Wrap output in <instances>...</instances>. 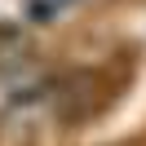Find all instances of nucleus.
I'll use <instances>...</instances> for the list:
<instances>
[{
  "instance_id": "nucleus-1",
  "label": "nucleus",
  "mask_w": 146,
  "mask_h": 146,
  "mask_svg": "<svg viewBox=\"0 0 146 146\" xmlns=\"http://www.w3.org/2000/svg\"><path fill=\"white\" fill-rule=\"evenodd\" d=\"M22 53H27V40H22L18 27H0V75L13 71V66L22 62Z\"/></svg>"
}]
</instances>
